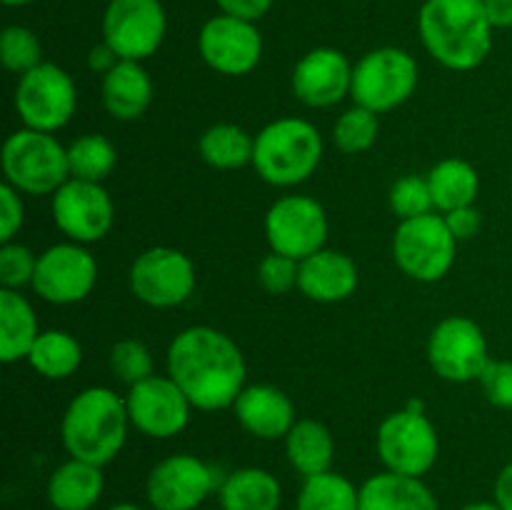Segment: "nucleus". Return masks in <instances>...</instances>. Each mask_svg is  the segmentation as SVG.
<instances>
[{"mask_svg":"<svg viewBox=\"0 0 512 510\" xmlns=\"http://www.w3.org/2000/svg\"><path fill=\"white\" fill-rule=\"evenodd\" d=\"M360 510H440L423 478L383 470L360 485Z\"/></svg>","mask_w":512,"mask_h":510,"instance_id":"nucleus-23","label":"nucleus"},{"mask_svg":"<svg viewBox=\"0 0 512 510\" xmlns=\"http://www.w3.org/2000/svg\"><path fill=\"white\" fill-rule=\"evenodd\" d=\"M5 5H13V8H18V5H28V3H33V0H3Z\"/></svg>","mask_w":512,"mask_h":510,"instance_id":"nucleus-48","label":"nucleus"},{"mask_svg":"<svg viewBox=\"0 0 512 510\" xmlns=\"http://www.w3.org/2000/svg\"><path fill=\"white\" fill-rule=\"evenodd\" d=\"M295 510H360V488L333 470L310 475L303 480Z\"/></svg>","mask_w":512,"mask_h":510,"instance_id":"nucleus-31","label":"nucleus"},{"mask_svg":"<svg viewBox=\"0 0 512 510\" xmlns=\"http://www.w3.org/2000/svg\"><path fill=\"white\" fill-rule=\"evenodd\" d=\"M380 135V115L363 105L343 110L333 125V143L340 153L360 155L375 145Z\"/></svg>","mask_w":512,"mask_h":510,"instance_id":"nucleus-33","label":"nucleus"},{"mask_svg":"<svg viewBox=\"0 0 512 510\" xmlns=\"http://www.w3.org/2000/svg\"><path fill=\"white\" fill-rule=\"evenodd\" d=\"M35 270H38V255L23 243H3L0 248V285L5 290H23L33 285Z\"/></svg>","mask_w":512,"mask_h":510,"instance_id":"nucleus-37","label":"nucleus"},{"mask_svg":"<svg viewBox=\"0 0 512 510\" xmlns=\"http://www.w3.org/2000/svg\"><path fill=\"white\" fill-rule=\"evenodd\" d=\"M265 235L270 250L288 258L305 260L325 248L328 215L310 195H283L270 205L265 215Z\"/></svg>","mask_w":512,"mask_h":510,"instance_id":"nucleus-12","label":"nucleus"},{"mask_svg":"<svg viewBox=\"0 0 512 510\" xmlns=\"http://www.w3.org/2000/svg\"><path fill=\"white\" fill-rule=\"evenodd\" d=\"M25 220V205L23 193L13 188V185H0V243H10L23 228Z\"/></svg>","mask_w":512,"mask_h":510,"instance_id":"nucleus-40","label":"nucleus"},{"mask_svg":"<svg viewBox=\"0 0 512 510\" xmlns=\"http://www.w3.org/2000/svg\"><path fill=\"white\" fill-rule=\"evenodd\" d=\"M130 290L150 308H178L193 295L198 275L183 250L155 245L133 260L128 273Z\"/></svg>","mask_w":512,"mask_h":510,"instance_id":"nucleus-10","label":"nucleus"},{"mask_svg":"<svg viewBox=\"0 0 512 510\" xmlns=\"http://www.w3.org/2000/svg\"><path fill=\"white\" fill-rule=\"evenodd\" d=\"M168 375L180 385L193 408H233L243 393L248 365L230 335L210 325L180 330L168 348Z\"/></svg>","mask_w":512,"mask_h":510,"instance_id":"nucleus-1","label":"nucleus"},{"mask_svg":"<svg viewBox=\"0 0 512 510\" xmlns=\"http://www.w3.org/2000/svg\"><path fill=\"white\" fill-rule=\"evenodd\" d=\"M428 360L430 368L448 383H473L493 358L483 328L473 318L450 315L430 333Z\"/></svg>","mask_w":512,"mask_h":510,"instance_id":"nucleus-11","label":"nucleus"},{"mask_svg":"<svg viewBox=\"0 0 512 510\" xmlns=\"http://www.w3.org/2000/svg\"><path fill=\"white\" fill-rule=\"evenodd\" d=\"M165 8L160 0H110L103 15V40L120 60H148L165 40Z\"/></svg>","mask_w":512,"mask_h":510,"instance_id":"nucleus-13","label":"nucleus"},{"mask_svg":"<svg viewBox=\"0 0 512 510\" xmlns=\"http://www.w3.org/2000/svg\"><path fill=\"white\" fill-rule=\"evenodd\" d=\"M40 333L30 300L20 290H0V360L5 365L28 360Z\"/></svg>","mask_w":512,"mask_h":510,"instance_id":"nucleus-25","label":"nucleus"},{"mask_svg":"<svg viewBox=\"0 0 512 510\" xmlns=\"http://www.w3.org/2000/svg\"><path fill=\"white\" fill-rule=\"evenodd\" d=\"M360 273L350 255L323 248L300 260L298 290L315 303H340L358 290Z\"/></svg>","mask_w":512,"mask_h":510,"instance_id":"nucleus-20","label":"nucleus"},{"mask_svg":"<svg viewBox=\"0 0 512 510\" xmlns=\"http://www.w3.org/2000/svg\"><path fill=\"white\" fill-rule=\"evenodd\" d=\"M100 100L108 115L115 120L143 118L145 110L153 103V80L148 70L138 60H120L108 75L100 80Z\"/></svg>","mask_w":512,"mask_h":510,"instance_id":"nucleus-22","label":"nucleus"},{"mask_svg":"<svg viewBox=\"0 0 512 510\" xmlns=\"http://www.w3.org/2000/svg\"><path fill=\"white\" fill-rule=\"evenodd\" d=\"M223 510H278L283 500L280 480L263 468H238L218 488Z\"/></svg>","mask_w":512,"mask_h":510,"instance_id":"nucleus-26","label":"nucleus"},{"mask_svg":"<svg viewBox=\"0 0 512 510\" xmlns=\"http://www.w3.org/2000/svg\"><path fill=\"white\" fill-rule=\"evenodd\" d=\"M430 193L438 213H450V210L475 205L480 193V175L468 160L445 158L428 173Z\"/></svg>","mask_w":512,"mask_h":510,"instance_id":"nucleus-28","label":"nucleus"},{"mask_svg":"<svg viewBox=\"0 0 512 510\" xmlns=\"http://www.w3.org/2000/svg\"><path fill=\"white\" fill-rule=\"evenodd\" d=\"M108 510H143V508H140V505H135V503H115L113 508H108Z\"/></svg>","mask_w":512,"mask_h":510,"instance_id":"nucleus-47","label":"nucleus"},{"mask_svg":"<svg viewBox=\"0 0 512 510\" xmlns=\"http://www.w3.org/2000/svg\"><path fill=\"white\" fill-rule=\"evenodd\" d=\"M493 30L483 0H425L418 15V33L430 58L460 73L485 63Z\"/></svg>","mask_w":512,"mask_h":510,"instance_id":"nucleus-2","label":"nucleus"},{"mask_svg":"<svg viewBox=\"0 0 512 510\" xmlns=\"http://www.w3.org/2000/svg\"><path fill=\"white\" fill-rule=\"evenodd\" d=\"M0 165L5 183L23 195H53L70 180L68 148L43 130L20 128L10 133Z\"/></svg>","mask_w":512,"mask_h":510,"instance_id":"nucleus-5","label":"nucleus"},{"mask_svg":"<svg viewBox=\"0 0 512 510\" xmlns=\"http://www.w3.org/2000/svg\"><path fill=\"white\" fill-rule=\"evenodd\" d=\"M130 425L148 438H173L190 423L193 403L170 375H150L125 395Z\"/></svg>","mask_w":512,"mask_h":510,"instance_id":"nucleus-17","label":"nucleus"},{"mask_svg":"<svg viewBox=\"0 0 512 510\" xmlns=\"http://www.w3.org/2000/svg\"><path fill=\"white\" fill-rule=\"evenodd\" d=\"M30 368L48 380H65L83 363V348L68 330H43L28 353Z\"/></svg>","mask_w":512,"mask_h":510,"instance_id":"nucleus-30","label":"nucleus"},{"mask_svg":"<svg viewBox=\"0 0 512 510\" xmlns=\"http://www.w3.org/2000/svg\"><path fill=\"white\" fill-rule=\"evenodd\" d=\"M198 50L215 73L240 78L258 68L263 58V35L253 20L220 13L200 28Z\"/></svg>","mask_w":512,"mask_h":510,"instance_id":"nucleus-18","label":"nucleus"},{"mask_svg":"<svg viewBox=\"0 0 512 510\" xmlns=\"http://www.w3.org/2000/svg\"><path fill=\"white\" fill-rule=\"evenodd\" d=\"M130 415L125 398L115 390L93 385L75 395L60 420V440L70 458L108 465L128 440Z\"/></svg>","mask_w":512,"mask_h":510,"instance_id":"nucleus-3","label":"nucleus"},{"mask_svg":"<svg viewBox=\"0 0 512 510\" xmlns=\"http://www.w3.org/2000/svg\"><path fill=\"white\" fill-rule=\"evenodd\" d=\"M110 370H113V375L120 383H125L130 388V385L155 375L153 353L148 350V345L135 338L118 340L110 348Z\"/></svg>","mask_w":512,"mask_h":510,"instance_id":"nucleus-36","label":"nucleus"},{"mask_svg":"<svg viewBox=\"0 0 512 510\" xmlns=\"http://www.w3.org/2000/svg\"><path fill=\"white\" fill-rule=\"evenodd\" d=\"M220 8V13L235 15V18L243 20H260L270 8H273V0H215Z\"/></svg>","mask_w":512,"mask_h":510,"instance_id":"nucleus-42","label":"nucleus"},{"mask_svg":"<svg viewBox=\"0 0 512 510\" xmlns=\"http://www.w3.org/2000/svg\"><path fill=\"white\" fill-rule=\"evenodd\" d=\"M300 278V260L280 255L270 250L258 265V283L260 288L268 290L270 295H285L298 288Z\"/></svg>","mask_w":512,"mask_h":510,"instance_id":"nucleus-38","label":"nucleus"},{"mask_svg":"<svg viewBox=\"0 0 512 510\" xmlns=\"http://www.w3.org/2000/svg\"><path fill=\"white\" fill-rule=\"evenodd\" d=\"M118 165V150L105 135L88 133L75 138L68 145V170L70 178L103 183Z\"/></svg>","mask_w":512,"mask_h":510,"instance_id":"nucleus-32","label":"nucleus"},{"mask_svg":"<svg viewBox=\"0 0 512 510\" xmlns=\"http://www.w3.org/2000/svg\"><path fill=\"white\" fill-rule=\"evenodd\" d=\"M0 60L10 73L25 75L43 63V45L30 28L8 25L0 35Z\"/></svg>","mask_w":512,"mask_h":510,"instance_id":"nucleus-34","label":"nucleus"},{"mask_svg":"<svg viewBox=\"0 0 512 510\" xmlns=\"http://www.w3.org/2000/svg\"><path fill=\"white\" fill-rule=\"evenodd\" d=\"M463 510H503V508H500V505L495 503V500H493V503H488V500H483V503H470V505H465Z\"/></svg>","mask_w":512,"mask_h":510,"instance_id":"nucleus-46","label":"nucleus"},{"mask_svg":"<svg viewBox=\"0 0 512 510\" xmlns=\"http://www.w3.org/2000/svg\"><path fill=\"white\" fill-rule=\"evenodd\" d=\"M98 283V260L88 245L68 243L50 245L38 255V270L30 288L53 305H73L88 298Z\"/></svg>","mask_w":512,"mask_h":510,"instance_id":"nucleus-15","label":"nucleus"},{"mask_svg":"<svg viewBox=\"0 0 512 510\" xmlns=\"http://www.w3.org/2000/svg\"><path fill=\"white\" fill-rule=\"evenodd\" d=\"M223 480L218 470L198 455L175 453L150 470L145 495L153 510H195L208 500Z\"/></svg>","mask_w":512,"mask_h":510,"instance_id":"nucleus-14","label":"nucleus"},{"mask_svg":"<svg viewBox=\"0 0 512 510\" xmlns=\"http://www.w3.org/2000/svg\"><path fill=\"white\" fill-rule=\"evenodd\" d=\"M13 105L23 128L58 133L70 123L78 108V88L68 70L55 63H40L38 68L20 75L15 85Z\"/></svg>","mask_w":512,"mask_h":510,"instance_id":"nucleus-8","label":"nucleus"},{"mask_svg":"<svg viewBox=\"0 0 512 510\" xmlns=\"http://www.w3.org/2000/svg\"><path fill=\"white\" fill-rule=\"evenodd\" d=\"M443 218L458 243H463V240H470L473 235H478L480 225H483V218H480V213L475 205H465V208L450 210V213H443Z\"/></svg>","mask_w":512,"mask_h":510,"instance_id":"nucleus-41","label":"nucleus"},{"mask_svg":"<svg viewBox=\"0 0 512 510\" xmlns=\"http://www.w3.org/2000/svg\"><path fill=\"white\" fill-rule=\"evenodd\" d=\"M200 158L215 170H238L253 165L255 135L235 123H215L200 135Z\"/></svg>","mask_w":512,"mask_h":510,"instance_id":"nucleus-29","label":"nucleus"},{"mask_svg":"<svg viewBox=\"0 0 512 510\" xmlns=\"http://www.w3.org/2000/svg\"><path fill=\"white\" fill-rule=\"evenodd\" d=\"M478 383L490 405L512 410V360H490Z\"/></svg>","mask_w":512,"mask_h":510,"instance_id":"nucleus-39","label":"nucleus"},{"mask_svg":"<svg viewBox=\"0 0 512 510\" xmlns=\"http://www.w3.org/2000/svg\"><path fill=\"white\" fill-rule=\"evenodd\" d=\"M458 240L450 233L443 213H428L413 220H400L393 235L395 265L408 278L420 283H438L455 263Z\"/></svg>","mask_w":512,"mask_h":510,"instance_id":"nucleus-7","label":"nucleus"},{"mask_svg":"<svg viewBox=\"0 0 512 510\" xmlns=\"http://www.w3.org/2000/svg\"><path fill=\"white\" fill-rule=\"evenodd\" d=\"M283 440L290 465H293L295 473H300L303 478L328 473L330 465H333V433H330L328 425H323L320 420H295V425L290 428V433L285 435Z\"/></svg>","mask_w":512,"mask_h":510,"instance_id":"nucleus-27","label":"nucleus"},{"mask_svg":"<svg viewBox=\"0 0 512 510\" xmlns=\"http://www.w3.org/2000/svg\"><path fill=\"white\" fill-rule=\"evenodd\" d=\"M375 448L385 470L423 478L438 463L440 438L425 410L403 408L390 413L378 425Z\"/></svg>","mask_w":512,"mask_h":510,"instance_id":"nucleus-9","label":"nucleus"},{"mask_svg":"<svg viewBox=\"0 0 512 510\" xmlns=\"http://www.w3.org/2000/svg\"><path fill=\"white\" fill-rule=\"evenodd\" d=\"M235 418L260 440H280L295 425L293 400L275 385H245L233 403Z\"/></svg>","mask_w":512,"mask_h":510,"instance_id":"nucleus-21","label":"nucleus"},{"mask_svg":"<svg viewBox=\"0 0 512 510\" xmlns=\"http://www.w3.org/2000/svg\"><path fill=\"white\" fill-rule=\"evenodd\" d=\"M418 80L420 70L413 55L408 50L385 45V48L365 53L353 65L350 98L355 100V105L383 115L408 103L410 95L418 88Z\"/></svg>","mask_w":512,"mask_h":510,"instance_id":"nucleus-6","label":"nucleus"},{"mask_svg":"<svg viewBox=\"0 0 512 510\" xmlns=\"http://www.w3.org/2000/svg\"><path fill=\"white\" fill-rule=\"evenodd\" d=\"M50 213L53 223L68 240L90 245L103 240L110 233L115 220L113 200L103 183L70 178L50 195Z\"/></svg>","mask_w":512,"mask_h":510,"instance_id":"nucleus-16","label":"nucleus"},{"mask_svg":"<svg viewBox=\"0 0 512 510\" xmlns=\"http://www.w3.org/2000/svg\"><path fill=\"white\" fill-rule=\"evenodd\" d=\"M323 160V135L303 118H278L255 135L253 168L278 188L305 183Z\"/></svg>","mask_w":512,"mask_h":510,"instance_id":"nucleus-4","label":"nucleus"},{"mask_svg":"<svg viewBox=\"0 0 512 510\" xmlns=\"http://www.w3.org/2000/svg\"><path fill=\"white\" fill-rule=\"evenodd\" d=\"M293 95L308 108H333L353 88V65L335 48H313L295 63Z\"/></svg>","mask_w":512,"mask_h":510,"instance_id":"nucleus-19","label":"nucleus"},{"mask_svg":"<svg viewBox=\"0 0 512 510\" xmlns=\"http://www.w3.org/2000/svg\"><path fill=\"white\" fill-rule=\"evenodd\" d=\"M103 468L70 458L50 473L48 500L53 510H93L103 495Z\"/></svg>","mask_w":512,"mask_h":510,"instance_id":"nucleus-24","label":"nucleus"},{"mask_svg":"<svg viewBox=\"0 0 512 510\" xmlns=\"http://www.w3.org/2000/svg\"><path fill=\"white\" fill-rule=\"evenodd\" d=\"M483 5L493 28H512V0H483Z\"/></svg>","mask_w":512,"mask_h":510,"instance_id":"nucleus-44","label":"nucleus"},{"mask_svg":"<svg viewBox=\"0 0 512 510\" xmlns=\"http://www.w3.org/2000/svg\"><path fill=\"white\" fill-rule=\"evenodd\" d=\"M495 503L503 510H512V460L500 470L495 480Z\"/></svg>","mask_w":512,"mask_h":510,"instance_id":"nucleus-45","label":"nucleus"},{"mask_svg":"<svg viewBox=\"0 0 512 510\" xmlns=\"http://www.w3.org/2000/svg\"><path fill=\"white\" fill-rule=\"evenodd\" d=\"M390 210L398 220H413L420 215L435 213L433 193H430L428 178H420V175L410 173L403 175L393 183L390 188Z\"/></svg>","mask_w":512,"mask_h":510,"instance_id":"nucleus-35","label":"nucleus"},{"mask_svg":"<svg viewBox=\"0 0 512 510\" xmlns=\"http://www.w3.org/2000/svg\"><path fill=\"white\" fill-rule=\"evenodd\" d=\"M118 63H120V55L115 53V50L110 48L105 40H103V43H98V45H93V48H90L88 65H90V70H93V73L100 75V78H103V75H108L110 70H113Z\"/></svg>","mask_w":512,"mask_h":510,"instance_id":"nucleus-43","label":"nucleus"}]
</instances>
